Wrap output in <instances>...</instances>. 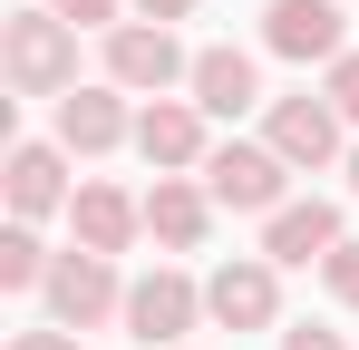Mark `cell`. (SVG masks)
Instances as JSON below:
<instances>
[{
	"label": "cell",
	"mask_w": 359,
	"mask_h": 350,
	"mask_svg": "<svg viewBox=\"0 0 359 350\" xmlns=\"http://www.w3.org/2000/svg\"><path fill=\"white\" fill-rule=\"evenodd\" d=\"M0 68L20 98H68L78 88V30L59 10H20V20H0Z\"/></svg>",
	"instance_id": "6da1fadb"
},
{
	"label": "cell",
	"mask_w": 359,
	"mask_h": 350,
	"mask_svg": "<svg viewBox=\"0 0 359 350\" xmlns=\"http://www.w3.org/2000/svg\"><path fill=\"white\" fill-rule=\"evenodd\" d=\"M282 185H292L282 146H214V156H204V195L233 205V214H282V205H292Z\"/></svg>",
	"instance_id": "7a4b0ae2"
},
{
	"label": "cell",
	"mask_w": 359,
	"mask_h": 350,
	"mask_svg": "<svg viewBox=\"0 0 359 350\" xmlns=\"http://www.w3.org/2000/svg\"><path fill=\"white\" fill-rule=\"evenodd\" d=\"M39 292H49L59 331H97L107 311H126V283H117V263H107V253H59Z\"/></svg>",
	"instance_id": "3957f363"
},
{
	"label": "cell",
	"mask_w": 359,
	"mask_h": 350,
	"mask_svg": "<svg viewBox=\"0 0 359 350\" xmlns=\"http://www.w3.org/2000/svg\"><path fill=\"white\" fill-rule=\"evenodd\" d=\"M194 311H204V292L184 283L175 263H156V273H136V283H126V331H136L146 350H175L184 331H194Z\"/></svg>",
	"instance_id": "277c9868"
},
{
	"label": "cell",
	"mask_w": 359,
	"mask_h": 350,
	"mask_svg": "<svg viewBox=\"0 0 359 350\" xmlns=\"http://www.w3.org/2000/svg\"><path fill=\"white\" fill-rule=\"evenodd\" d=\"M107 78H117V88H146V98H156V88L194 78V58L175 49V30H165V20H117V30H107Z\"/></svg>",
	"instance_id": "5b68a950"
},
{
	"label": "cell",
	"mask_w": 359,
	"mask_h": 350,
	"mask_svg": "<svg viewBox=\"0 0 359 350\" xmlns=\"http://www.w3.org/2000/svg\"><path fill=\"white\" fill-rule=\"evenodd\" d=\"M262 146H282V166H330L340 156V108L330 98H272V136Z\"/></svg>",
	"instance_id": "8992f818"
},
{
	"label": "cell",
	"mask_w": 359,
	"mask_h": 350,
	"mask_svg": "<svg viewBox=\"0 0 359 350\" xmlns=\"http://www.w3.org/2000/svg\"><path fill=\"white\" fill-rule=\"evenodd\" d=\"M262 49L301 58V68H311V58H340V10H330V0H272V10H262Z\"/></svg>",
	"instance_id": "52a82bcc"
},
{
	"label": "cell",
	"mask_w": 359,
	"mask_h": 350,
	"mask_svg": "<svg viewBox=\"0 0 359 350\" xmlns=\"http://www.w3.org/2000/svg\"><path fill=\"white\" fill-rule=\"evenodd\" d=\"M204 311H214L224 331H262V321L282 311V283H272V263H252V253H243V263H224V273L204 283Z\"/></svg>",
	"instance_id": "ba28073f"
},
{
	"label": "cell",
	"mask_w": 359,
	"mask_h": 350,
	"mask_svg": "<svg viewBox=\"0 0 359 350\" xmlns=\"http://www.w3.org/2000/svg\"><path fill=\"white\" fill-rule=\"evenodd\" d=\"M330 253H340V214H330L320 195L262 214V263H330Z\"/></svg>",
	"instance_id": "9c48e42d"
},
{
	"label": "cell",
	"mask_w": 359,
	"mask_h": 350,
	"mask_svg": "<svg viewBox=\"0 0 359 350\" xmlns=\"http://www.w3.org/2000/svg\"><path fill=\"white\" fill-rule=\"evenodd\" d=\"M117 136H136V117H126L117 88H68L59 98V146L68 156H107Z\"/></svg>",
	"instance_id": "30bf717a"
},
{
	"label": "cell",
	"mask_w": 359,
	"mask_h": 350,
	"mask_svg": "<svg viewBox=\"0 0 359 350\" xmlns=\"http://www.w3.org/2000/svg\"><path fill=\"white\" fill-rule=\"evenodd\" d=\"M68 224H78V253H107L117 263L126 243H136V224H146V205H126L117 185H78L68 195Z\"/></svg>",
	"instance_id": "8fae6325"
},
{
	"label": "cell",
	"mask_w": 359,
	"mask_h": 350,
	"mask_svg": "<svg viewBox=\"0 0 359 350\" xmlns=\"http://www.w3.org/2000/svg\"><path fill=\"white\" fill-rule=\"evenodd\" d=\"M136 146H146V166H194L204 156V108L194 98H146L136 108Z\"/></svg>",
	"instance_id": "7c38bea8"
},
{
	"label": "cell",
	"mask_w": 359,
	"mask_h": 350,
	"mask_svg": "<svg viewBox=\"0 0 359 350\" xmlns=\"http://www.w3.org/2000/svg\"><path fill=\"white\" fill-rule=\"evenodd\" d=\"M214 224V195L204 185H184V175H156V195H146V233L165 243V253H194Z\"/></svg>",
	"instance_id": "4fadbf2b"
},
{
	"label": "cell",
	"mask_w": 359,
	"mask_h": 350,
	"mask_svg": "<svg viewBox=\"0 0 359 350\" xmlns=\"http://www.w3.org/2000/svg\"><path fill=\"white\" fill-rule=\"evenodd\" d=\"M68 205V166H59V146H10V214L20 224H39V214H59Z\"/></svg>",
	"instance_id": "5bb4252c"
},
{
	"label": "cell",
	"mask_w": 359,
	"mask_h": 350,
	"mask_svg": "<svg viewBox=\"0 0 359 350\" xmlns=\"http://www.w3.org/2000/svg\"><path fill=\"white\" fill-rule=\"evenodd\" d=\"M184 88H194V108H204V117H243L252 98H262V78H252V58H243V49H194V78H184Z\"/></svg>",
	"instance_id": "9a60e30c"
},
{
	"label": "cell",
	"mask_w": 359,
	"mask_h": 350,
	"mask_svg": "<svg viewBox=\"0 0 359 350\" xmlns=\"http://www.w3.org/2000/svg\"><path fill=\"white\" fill-rule=\"evenodd\" d=\"M29 283H49V253H39L29 224H10L0 233V292H29Z\"/></svg>",
	"instance_id": "2e32d148"
},
{
	"label": "cell",
	"mask_w": 359,
	"mask_h": 350,
	"mask_svg": "<svg viewBox=\"0 0 359 350\" xmlns=\"http://www.w3.org/2000/svg\"><path fill=\"white\" fill-rule=\"evenodd\" d=\"M330 108L359 127V49H340V58H330Z\"/></svg>",
	"instance_id": "e0dca14e"
},
{
	"label": "cell",
	"mask_w": 359,
	"mask_h": 350,
	"mask_svg": "<svg viewBox=\"0 0 359 350\" xmlns=\"http://www.w3.org/2000/svg\"><path fill=\"white\" fill-rule=\"evenodd\" d=\"M320 273H330V292H340V302H350V311H359V243H340V253H330Z\"/></svg>",
	"instance_id": "ac0fdd59"
},
{
	"label": "cell",
	"mask_w": 359,
	"mask_h": 350,
	"mask_svg": "<svg viewBox=\"0 0 359 350\" xmlns=\"http://www.w3.org/2000/svg\"><path fill=\"white\" fill-rule=\"evenodd\" d=\"M68 30H117V0H59Z\"/></svg>",
	"instance_id": "d6986e66"
},
{
	"label": "cell",
	"mask_w": 359,
	"mask_h": 350,
	"mask_svg": "<svg viewBox=\"0 0 359 350\" xmlns=\"http://www.w3.org/2000/svg\"><path fill=\"white\" fill-rule=\"evenodd\" d=\"M282 350H340V331H320V321H301V331H282Z\"/></svg>",
	"instance_id": "ffe728a7"
},
{
	"label": "cell",
	"mask_w": 359,
	"mask_h": 350,
	"mask_svg": "<svg viewBox=\"0 0 359 350\" xmlns=\"http://www.w3.org/2000/svg\"><path fill=\"white\" fill-rule=\"evenodd\" d=\"M136 20H165L175 30V20H194V0H136Z\"/></svg>",
	"instance_id": "44dd1931"
},
{
	"label": "cell",
	"mask_w": 359,
	"mask_h": 350,
	"mask_svg": "<svg viewBox=\"0 0 359 350\" xmlns=\"http://www.w3.org/2000/svg\"><path fill=\"white\" fill-rule=\"evenodd\" d=\"M10 350H78V341H68V331H20Z\"/></svg>",
	"instance_id": "7402d4cb"
},
{
	"label": "cell",
	"mask_w": 359,
	"mask_h": 350,
	"mask_svg": "<svg viewBox=\"0 0 359 350\" xmlns=\"http://www.w3.org/2000/svg\"><path fill=\"white\" fill-rule=\"evenodd\" d=\"M350 185H359V146H350Z\"/></svg>",
	"instance_id": "603a6c76"
}]
</instances>
